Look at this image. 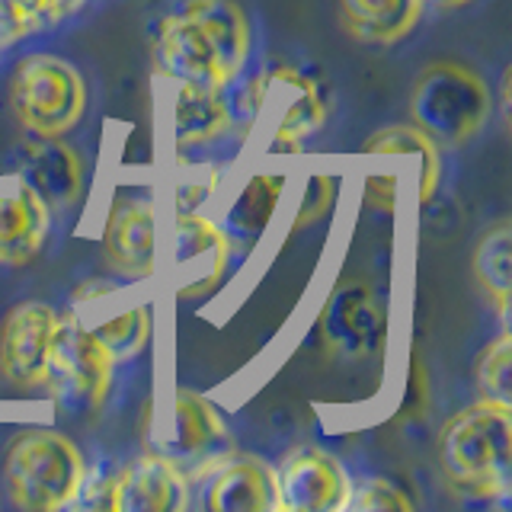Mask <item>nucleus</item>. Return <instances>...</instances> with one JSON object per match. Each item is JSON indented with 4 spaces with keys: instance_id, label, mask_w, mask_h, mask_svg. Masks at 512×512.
<instances>
[{
    "instance_id": "1",
    "label": "nucleus",
    "mask_w": 512,
    "mask_h": 512,
    "mask_svg": "<svg viewBox=\"0 0 512 512\" xmlns=\"http://www.w3.org/2000/svg\"><path fill=\"white\" fill-rule=\"evenodd\" d=\"M253 32L237 0H180L151 32L157 74L173 87L221 90L250 61Z\"/></svg>"
},
{
    "instance_id": "2",
    "label": "nucleus",
    "mask_w": 512,
    "mask_h": 512,
    "mask_svg": "<svg viewBox=\"0 0 512 512\" xmlns=\"http://www.w3.org/2000/svg\"><path fill=\"white\" fill-rule=\"evenodd\" d=\"M445 484L474 500H506L512 487V413L503 404H477L448 416L436 439Z\"/></svg>"
},
{
    "instance_id": "3",
    "label": "nucleus",
    "mask_w": 512,
    "mask_h": 512,
    "mask_svg": "<svg viewBox=\"0 0 512 512\" xmlns=\"http://www.w3.org/2000/svg\"><path fill=\"white\" fill-rule=\"evenodd\" d=\"M0 474L16 509L55 512L74 506L87 477V458L58 429H20L7 445Z\"/></svg>"
},
{
    "instance_id": "4",
    "label": "nucleus",
    "mask_w": 512,
    "mask_h": 512,
    "mask_svg": "<svg viewBox=\"0 0 512 512\" xmlns=\"http://www.w3.org/2000/svg\"><path fill=\"white\" fill-rule=\"evenodd\" d=\"M493 93L468 64L436 61L420 71L410 90V119L442 148H461L490 122Z\"/></svg>"
},
{
    "instance_id": "5",
    "label": "nucleus",
    "mask_w": 512,
    "mask_h": 512,
    "mask_svg": "<svg viewBox=\"0 0 512 512\" xmlns=\"http://www.w3.org/2000/svg\"><path fill=\"white\" fill-rule=\"evenodd\" d=\"M10 109L32 138H61L87 112V84L71 61L26 55L10 74Z\"/></svg>"
},
{
    "instance_id": "6",
    "label": "nucleus",
    "mask_w": 512,
    "mask_h": 512,
    "mask_svg": "<svg viewBox=\"0 0 512 512\" xmlns=\"http://www.w3.org/2000/svg\"><path fill=\"white\" fill-rule=\"evenodd\" d=\"M151 452L170 458L189 480H202L234 452V432L221 410L196 391H173L148 429Z\"/></svg>"
},
{
    "instance_id": "7",
    "label": "nucleus",
    "mask_w": 512,
    "mask_h": 512,
    "mask_svg": "<svg viewBox=\"0 0 512 512\" xmlns=\"http://www.w3.org/2000/svg\"><path fill=\"white\" fill-rule=\"evenodd\" d=\"M112 356L77 314H58L45 388L68 410H100L112 384Z\"/></svg>"
},
{
    "instance_id": "8",
    "label": "nucleus",
    "mask_w": 512,
    "mask_h": 512,
    "mask_svg": "<svg viewBox=\"0 0 512 512\" xmlns=\"http://www.w3.org/2000/svg\"><path fill=\"white\" fill-rule=\"evenodd\" d=\"M324 346L343 362H372L388 346V304L362 279H343L317 317Z\"/></svg>"
},
{
    "instance_id": "9",
    "label": "nucleus",
    "mask_w": 512,
    "mask_h": 512,
    "mask_svg": "<svg viewBox=\"0 0 512 512\" xmlns=\"http://www.w3.org/2000/svg\"><path fill=\"white\" fill-rule=\"evenodd\" d=\"M228 266L231 244L221 224L196 212H176L167 240V279L173 295L183 301L208 298L224 282Z\"/></svg>"
},
{
    "instance_id": "10",
    "label": "nucleus",
    "mask_w": 512,
    "mask_h": 512,
    "mask_svg": "<svg viewBox=\"0 0 512 512\" xmlns=\"http://www.w3.org/2000/svg\"><path fill=\"white\" fill-rule=\"evenodd\" d=\"M58 327V311L45 301H20L0 320V375L13 388H45L48 352Z\"/></svg>"
},
{
    "instance_id": "11",
    "label": "nucleus",
    "mask_w": 512,
    "mask_h": 512,
    "mask_svg": "<svg viewBox=\"0 0 512 512\" xmlns=\"http://www.w3.org/2000/svg\"><path fill=\"white\" fill-rule=\"evenodd\" d=\"M279 509L285 512H343L352 480L340 458L317 445H301L276 468Z\"/></svg>"
},
{
    "instance_id": "12",
    "label": "nucleus",
    "mask_w": 512,
    "mask_h": 512,
    "mask_svg": "<svg viewBox=\"0 0 512 512\" xmlns=\"http://www.w3.org/2000/svg\"><path fill=\"white\" fill-rule=\"evenodd\" d=\"M106 263L122 279L144 282L157 272V215L151 202L119 196L103 224Z\"/></svg>"
},
{
    "instance_id": "13",
    "label": "nucleus",
    "mask_w": 512,
    "mask_h": 512,
    "mask_svg": "<svg viewBox=\"0 0 512 512\" xmlns=\"http://www.w3.org/2000/svg\"><path fill=\"white\" fill-rule=\"evenodd\" d=\"M269 80L288 90V106L272 128V154H298L304 141L324 132L333 109L330 87L324 77L301 64H282Z\"/></svg>"
},
{
    "instance_id": "14",
    "label": "nucleus",
    "mask_w": 512,
    "mask_h": 512,
    "mask_svg": "<svg viewBox=\"0 0 512 512\" xmlns=\"http://www.w3.org/2000/svg\"><path fill=\"white\" fill-rule=\"evenodd\" d=\"M189 506V477L157 452L116 471V512H180Z\"/></svg>"
},
{
    "instance_id": "15",
    "label": "nucleus",
    "mask_w": 512,
    "mask_h": 512,
    "mask_svg": "<svg viewBox=\"0 0 512 512\" xmlns=\"http://www.w3.org/2000/svg\"><path fill=\"white\" fill-rule=\"evenodd\" d=\"M20 180L36 189L48 208H71L84 192L87 167L68 141L32 138L20 157Z\"/></svg>"
},
{
    "instance_id": "16",
    "label": "nucleus",
    "mask_w": 512,
    "mask_h": 512,
    "mask_svg": "<svg viewBox=\"0 0 512 512\" xmlns=\"http://www.w3.org/2000/svg\"><path fill=\"white\" fill-rule=\"evenodd\" d=\"M208 509L212 512H276V468L253 455H228L208 474Z\"/></svg>"
},
{
    "instance_id": "17",
    "label": "nucleus",
    "mask_w": 512,
    "mask_h": 512,
    "mask_svg": "<svg viewBox=\"0 0 512 512\" xmlns=\"http://www.w3.org/2000/svg\"><path fill=\"white\" fill-rule=\"evenodd\" d=\"M52 231V208L20 180L0 196V266H26L42 253Z\"/></svg>"
},
{
    "instance_id": "18",
    "label": "nucleus",
    "mask_w": 512,
    "mask_h": 512,
    "mask_svg": "<svg viewBox=\"0 0 512 512\" xmlns=\"http://www.w3.org/2000/svg\"><path fill=\"white\" fill-rule=\"evenodd\" d=\"M285 180H288L285 173H253L240 186V192L221 218V231L228 237L231 253L250 256L256 244L266 237L269 221L285 196Z\"/></svg>"
},
{
    "instance_id": "19",
    "label": "nucleus",
    "mask_w": 512,
    "mask_h": 512,
    "mask_svg": "<svg viewBox=\"0 0 512 512\" xmlns=\"http://www.w3.org/2000/svg\"><path fill=\"white\" fill-rule=\"evenodd\" d=\"M170 132L180 151L205 148L231 132V116L221 90L208 87H173L170 96Z\"/></svg>"
},
{
    "instance_id": "20",
    "label": "nucleus",
    "mask_w": 512,
    "mask_h": 512,
    "mask_svg": "<svg viewBox=\"0 0 512 512\" xmlns=\"http://www.w3.org/2000/svg\"><path fill=\"white\" fill-rule=\"evenodd\" d=\"M426 0H336L340 23L365 45H394L407 39L423 16Z\"/></svg>"
},
{
    "instance_id": "21",
    "label": "nucleus",
    "mask_w": 512,
    "mask_h": 512,
    "mask_svg": "<svg viewBox=\"0 0 512 512\" xmlns=\"http://www.w3.org/2000/svg\"><path fill=\"white\" fill-rule=\"evenodd\" d=\"M362 154H368V157H416V164H420V205H429V199L436 196L439 176H442L439 144H432L416 125L413 128L410 125L378 128L375 135L365 138Z\"/></svg>"
},
{
    "instance_id": "22",
    "label": "nucleus",
    "mask_w": 512,
    "mask_h": 512,
    "mask_svg": "<svg viewBox=\"0 0 512 512\" xmlns=\"http://www.w3.org/2000/svg\"><path fill=\"white\" fill-rule=\"evenodd\" d=\"M509 260H512V224L493 221L490 228H484L477 247L471 253V269L477 285L484 288V295L496 304V311L503 314L509 311V292H512V272H509Z\"/></svg>"
},
{
    "instance_id": "23",
    "label": "nucleus",
    "mask_w": 512,
    "mask_h": 512,
    "mask_svg": "<svg viewBox=\"0 0 512 512\" xmlns=\"http://www.w3.org/2000/svg\"><path fill=\"white\" fill-rule=\"evenodd\" d=\"M90 330L96 340L106 346L112 362H128V359L141 356L144 346L151 340V311L144 308V304H138V308H128Z\"/></svg>"
},
{
    "instance_id": "24",
    "label": "nucleus",
    "mask_w": 512,
    "mask_h": 512,
    "mask_svg": "<svg viewBox=\"0 0 512 512\" xmlns=\"http://www.w3.org/2000/svg\"><path fill=\"white\" fill-rule=\"evenodd\" d=\"M509 381H512V340H509V330L503 327V333L480 352V359L474 365V384H477L480 400L512 407V384Z\"/></svg>"
},
{
    "instance_id": "25",
    "label": "nucleus",
    "mask_w": 512,
    "mask_h": 512,
    "mask_svg": "<svg viewBox=\"0 0 512 512\" xmlns=\"http://www.w3.org/2000/svg\"><path fill=\"white\" fill-rule=\"evenodd\" d=\"M224 106H228L231 128L250 132V125L260 119V112L269 100V74L266 71H240L221 87Z\"/></svg>"
},
{
    "instance_id": "26",
    "label": "nucleus",
    "mask_w": 512,
    "mask_h": 512,
    "mask_svg": "<svg viewBox=\"0 0 512 512\" xmlns=\"http://www.w3.org/2000/svg\"><path fill=\"white\" fill-rule=\"evenodd\" d=\"M349 509L359 512H413V500L397 484L384 477H368L362 484H352Z\"/></svg>"
},
{
    "instance_id": "27",
    "label": "nucleus",
    "mask_w": 512,
    "mask_h": 512,
    "mask_svg": "<svg viewBox=\"0 0 512 512\" xmlns=\"http://www.w3.org/2000/svg\"><path fill=\"white\" fill-rule=\"evenodd\" d=\"M333 202H336V176L330 173L308 176V183H304L301 199H298V212L292 218V231H301V228H308V224L320 221L330 212Z\"/></svg>"
},
{
    "instance_id": "28",
    "label": "nucleus",
    "mask_w": 512,
    "mask_h": 512,
    "mask_svg": "<svg viewBox=\"0 0 512 512\" xmlns=\"http://www.w3.org/2000/svg\"><path fill=\"white\" fill-rule=\"evenodd\" d=\"M32 32H39V20L29 0H0V45H13Z\"/></svg>"
},
{
    "instance_id": "29",
    "label": "nucleus",
    "mask_w": 512,
    "mask_h": 512,
    "mask_svg": "<svg viewBox=\"0 0 512 512\" xmlns=\"http://www.w3.org/2000/svg\"><path fill=\"white\" fill-rule=\"evenodd\" d=\"M394 199H397V173H384V170L368 173L365 205L378 208V212H394Z\"/></svg>"
},
{
    "instance_id": "30",
    "label": "nucleus",
    "mask_w": 512,
    "mask_h": 512,
    "mask_svg": "<svg viewBox=\"0 0 512 512\" xmlns=\"http://www.w3.org/2000/svg\"><path fill=\"white\" fill-rule=\"evenodd\" d=\"M87 0H29L32 13H36L39 29H52L61 20H68L71 13H77Z\"/></svg>"
},
{
    "instance_id": "31",
    "label": "nucleus",
    "mask_w": 512,
    "mask_h": 512,
    "mask_svg": "<svg viewBox=\"0 0 512 512\" xmlns=\"http://www.w3.org/2000/svg\"><path fill=\"white\" fill-rule=\"evenodd\" d=\"M215 176L212 180H205V183H183L180 189H176V208H183V212H192L196 205H202L208 196L215 192Z\"/></svg>"
},
{
    "instance_id": "32",
    "label": "nucleus",
    "mask_w": 512,
    "mask_h": 512,
    "mask_svg": "<svg viewBox=\"0 0 512 512\" xmlns=\"http://www.w3.org/2000/svg\"><path fill=\"white\" fill-rule=\"evenodd\" d=\"M112 285L109 282H100V279H87L84 285L74 288V301H96L100 295H109Z\"/></svg>"
},
{
    "instance_id": "33",
    "label": "nucleus",
    "mask_w": 512,
    "mask_h": 512,
    "mask_svg": "<svg viewBox=\"0 0 512 512\" xmlns=\"http://www.w3.org/2000/svg\"><path fill=\"white\" fill-rule=\"evenodd\" d=\"M426 4H436V7H442V10H458V7L474 4V0H426Z\"/></svg>"
}]
</instances>
